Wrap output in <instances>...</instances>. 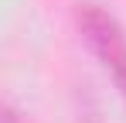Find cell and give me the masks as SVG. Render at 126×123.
Masks as SVG:
<instances>
[{
    "label": "cell",
    "mask_w": 126,
    "mask_h": 123,
    "mask_svg": "<svg viewBox=\"0 0 126 123\" xmlns=\"http://www.w3.org/2000/svg\"><path fill=\"white\" fill-rule=\"evenodd\" d=\"M79 31L89 41V48L95 51V58L102 62V68L112 75L116 89L126 99V34L119 27V20L109 10H102L99 3H79Z\"/></svg>",
    "instance_id": "1"
}]
</instances>
